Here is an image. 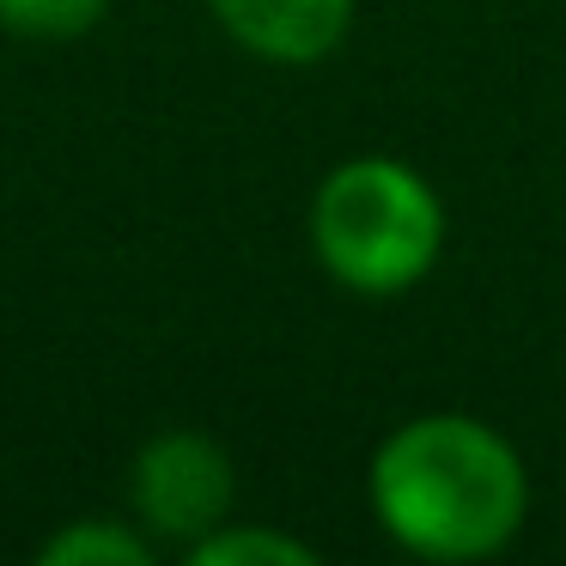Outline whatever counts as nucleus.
Here are the masks:
<instances>
[{
	"mask_svg": "<svg viewBox=\"0 0 566 566\" xmlns=\"http://www.w3.org/2000/svg\"><path fill=\"white\" fill-rule=\"evenodd\" d=\"M366 500L402 554L469 566L517 542L530 517V469L493 420L432 408L378 439Z\"/></svg>",
	"mask_w": 566,
	"mask_h": 566,
	"instance_id": "f257e3e1",
	"label": "nucleus"
},
{
	"mask_svg": "<svg viewBox=\"0 0 566 566\" xmlns=\"http://www.w3.org/2000/svg\"><path fill=\"white\" fill-rule=\"evenodd\" d=\"M311 250L359 298H402L444 256V201L408 159H342L311 196Z\"/></svg>",
	"mask_w": 566,
	"mask_h": 566,
	"instance_id": "f03ea898",
	"label": "nucleus"
},
{
	"mask_svg": "<svg viewBox=\"0 0 566 566\" xmlns=\"http://www.w3.org/2000/svg\"><path fill=\"white\" fill-rule=\"evenodd\" d=\"M128 505H135V524L147 536L196 548L201 536H213L232 517L238 469L220 439L196 427H171L140 444L135 469H128Z\"/></svg>",
	"mask_w": 566,
	"mask_h": 566,
	"instance_id": "7ed1b4c3",
	"label": "nucleus"
},
{
	"mask_svg": "<svg viewBox=\"0 0 566 566\" xmlns=\"http://www.w3.org/2000/svg\"><path fill=\"white\" fill-rule=\"evenodd\" d=\"M220 31L244 55L274 67H311L354 31L359 0H208Z\"/></svg>",
	"mask_w": 566,
	"mask_h": 566,
	"instance_id": "20e7f679",
	"label": "nucleus"
},
{
	"mask_svg": "<svg viewBox=\"0 0 566 566\" xmlns=\"http://www.w3.org/2000/svg\"><path fill=\"white\" fill-rule=\"evenodd\" d=\"M43 566H153V542L123 517H74L38 548Z\"/></svg>",
	"mask_w": 566,
	"mask_h": 566,
	"instance_id": "39448f33",
	"label": "nucleus"
},
{
	"mask_svg": "<svg viewBox=\"0 0 566 566\" xmlns=\"http://www.w3.org/2000/svg\"><path fill=\"white\" fill-rule=\"evenodd\" d=\"M196 566H317V548L286 530H269V524H238L226 517L213 536H201L196 548H184Z\"/></svg>",
	"mask_w": 566,
	"mask_h": 566,
	"instance_id": "423d86ee",
	"label": "nucleus"
},
{
	"mask_svg": "<svg viewBox=\"0 0 566 566\" xmlns=\"http://www.w3.org/2000/svg\"><path fill=\"white\" fill-rule=\"evenodd\" d=\"M104 13H111V0H0V31L25 43H74L98 31Z\"/></svg>",
	"mask_w": 566,
	"mask_h": 566,
	"instance_id": "0eeeda50",
	"label": "nucleus"
}]
</instances>
